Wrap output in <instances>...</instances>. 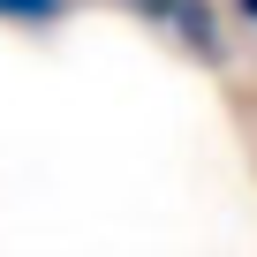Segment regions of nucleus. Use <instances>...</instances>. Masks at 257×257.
<instances>
[{"mask_svg":"<svg viewBox=\"0 0 257 257\" xmlns=\"http://www.w3.org/2000/svg\"><path fill=\"white\" fill-rule=\"evenodd\" d=\"M152 16H167L174 31H182V46L189 53H219V31H212V8L204 0H144Z\"/></svg>","mask_w":257,"mask_h":257,"instance_id":"1","label":"nucleus"},{"mask_svg":"<svg viewBox=\"0 0 257 257\" xmlns=\"http://www.w3.org/2000/svg\"><path fill=\"white\" fill-rule=\"evenodd\" d=\"M8 23H61V0H0Z\"/></svg>","mask_w":257,"mask_h":257,"instance_id":"2","label":"nucleus"},{"mask_svg":"<svg viewBox=\"0 0 257 257\" xmlns=\"http://www.w3.org/2000/svg\"><path fill=\"white\" fill-rule=\"evenodd\" d=\"M242 16H249V23H257V0H242Z\"/></svg>","mask_w":257,"mask_h":257,"instance_id":"3","label":"nucleus"}]
</instances>
